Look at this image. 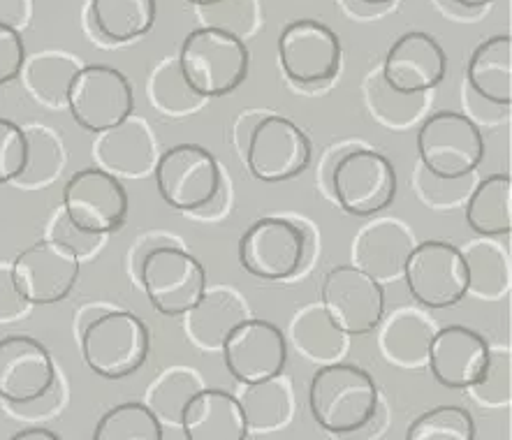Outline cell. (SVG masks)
I'll return each instance as SVG.
<instances>
[{
	"label": "cell",
	"mask_w": 512,
	"mask_h": 440,
	"mask_svg": "<svg viewBox=\"0 0 512 440\" xmlns=\"http://www.w3.org/2000/svg\"><path fill=\"white\" fill-rule=\"evenodd\" d=\"M177 61L181 75L197 95L204 100L223 98L246 82L251 51L237 35L200 26L186 35Z\"/></svg>",
	"instance_id": "obj_2"
},
{
	"label": "cell",
	"mask_w": 512,
	"mask_h": 440,
	"mask_svg": "<svg viewBox=\"0 0 512 440\" xmlns=\"http://www.w3.org/2000/svg\"><path fill=\"white\" fill-rule=\"evenodd\" d=\"M452 3L464 7V10H482V7L496 3V0H452Z\"/></svg>",
	"instance_id": "obj_43"
},
{
	"label": "cell",
	"mask_w": 512,
	"mask_h": 440,
	"mask_svg": "<svg viewBox=\"0 0 512 440\" xmlns=\"http://www.w3.org/2000/svg\"><path fill=\"white\" fill-rule=\"evenodd\" d=\"M468 86L496 107L512 102V38L494 35L473 49L466 65Z\"/></svg>",
	"instance_id": "obj_22"
},
{
	"label": "cell",
	"mask_w": 512,
	"mask_h": 440,
	"mask_svg": "<svg viewBox=\"0 0 512 440\" xmlns=\"http://www.w3.org/2000/svg\"><path fill=\"white\" fill-rule=\"evenodd\" d=\"M63 214L86 237H105L126 223L128 193L114 174L79 170L63 188Z\"/></svg>",
	"instance_id": "obj_10"
},
{
	"label": "cell",
	"mask_w": 512,
	"mask_h": 440,
	"mask_svg": "<svg viewBox=\"0 0 512 440\" xmlns=\"http://www.w3.org/2000/svg\"><path fill=\"white\" fill-rule=\"evenodd\" d=\"M415 142L424 172L436 179H468L485 158V137L478 123L448 109L427 116Z\"/></svg>",
	"instance_id": "obj_4"
},
{
	"label": "cell",
	"mask_w": 512,
	"mask_h": 440,
	"mask_svg": "<svg viewBox=\"0 0 512 440\" xmlns=\"http://www.w3.org/2000/svg\"><path fill=\"white\" fill-rule=\"evenodd\" d=\"M466 225L478 237H501L512 230L510 174H489L471 190L466 202Z\"/></svg>",
	"instance_id": "obj_24"
},
{
	"label": "cell",
	"mask_w": 512,
	"mask_h": 440,
	"mask_svg": "<svg viewBox=\"0 0 512 440\" xmlns=\"http://www.w3.org/2000/svg\"><path fill=\"white\" fill-rule=\"evenodd\" d=\"M31 160V139L24 128L10 119H0V186L21 179Z\"/></svg>",
	"instance_id": "obj_37"
},
{
	"label": "cell",
	"mask_w": 512,
	"mask_h": 440,
	"mask_svg": "<svg viewBox=\"0 0 512 440\" xmlns=\"http://www.w3.org/2000/svg\"><path fill=\"white\" fill-rule=\"evenodd\" d=\"M413 251V237L397 220H376L357 234L353 246L355 267L376 281H390L404 274V264Z\"/></svg>",
	"instance_id": "obj_21"
},
{
	"label": "cell",
	"mask_w": 512,
	"mask_h": 440,
	"mask_svg": "<svg viewBox=\"0 0 512 440\" xmlns=\"http://www.w3.org/2000/svg\"><path fill=\"white\" fill-rule=\"evenodd\" d=\"M244 410L248 429L274 431L290 422L295 410V396H292L290 380L283 376L262 380V383L244 385L237 396Z\"/></svg>",
	"instance_id": "obj_27"
},
{
	"label": "cell",
	"mask_w": 512,
	"mask_h": 440,
	"mask_svg": "<svg viewBox=\"0 0 512 440\" xmlns=\"http://www.w3.org/2000/svg\"><path fill=\"white\" fill-rule=\"evenodd\" d=\"M341 40L316 19L290 21L279 35V61L285 77L297 86H323L341 68Z\"/></svg>",
	"instance_id": "obj_15"
},
{
	"label": "cell",
	"mask_w": 512,
	"mask_h": 440,
	"mask_svg": "<svg viewBox=\"0 0 512 440\" xmlns=\"http://www.w3.org/2000/svg\"><path fill=\"white\" fill-rule=\"evenodd\" d=\"M311 139L285 116H260L244 144L246 167L262 183L297 179L311 165Z\"/></svg>",
	"instance_id": "obj_9"
},
{
	"label": "cell",
	"mask_w": 512,
	"mask_h": 440,
	"mask_svg": "<svg viewBox=\"0 0 512 440\" xmlns=\"http://www.w3.org/2000/svg\"><path fill=\"white\" fill-rule=\"evenodd\" d=\"M156 17V0H91L95 31L114 44L142 38L156 24Z\"/></svg>",
	"instance_id": "obj_26"
},
{
	"label": "cell",
	"mask_w": 512,
	"mask_h": 440,
	"mask_svg": "<svg viewBox=\"0 0 512 440\" xmlns=\"http://www.w3.org/2000/svg\"><path fill=\"white\" fill-rule=\"evenodd\" d=\"M376 380L362 366L329 362L313 373L309 408L320 429L334 436H353L369 427L378 413Z\"/></svg>",
	"instance_id": "obj_1"
},
{
	"label": "cell",
	"mask_w": 512,
	"mask_h": 440,
	"mask_svg": "<svg viewBox=\"0 0 512 440\" xmlns=\"http://www.w3.org/2000/svg\"><path fill=\"white\" fill-rule=\"evenodd\" d=\"M364 5H371V7H385V5H392L397 3V0H360Z\"/></svg>",
	"instance_id": "obj_44"
},
{
	"label": "cell",
	"mask_w": 512,
	"mask_h": 440,
	"mask_svg": "<svg viewBox=\"0 0 512 440\" xmlns=\"http://www.w3.org/2000/svg\"><path fill=\"white\" fill-rule=\"evenodd\" d=\"M202 380L190 369L165 371L149 392V408L158 420L179 424L186 403L202 390Z\"/></svg>",
	"instance_id": "obj_33"
},
{
	"label": "cell",
	"mask_w": 512,
	"mask_h": 440,
	"mask_svg": "<svg viewBox=\"0 0 512 440\" xmlns=\"http://www.w3.org/2000/svg\"><path fill=\"white\" fill-rule=\"evenodd\" d=\"M434 332L436 327L431 325L427 315L415 311V308L401 306L385 320L378 336V346L387 362L404 366V369H418V366L427 364V352Z\"/></svg>",
	"instance_id": "obj_23"
},
{
	"label": "cell",
	"mask_w": 512,
	"mask_h": 440,
	"mask_svg": "<svg viewBox=\"0 0 512 440\" xmlns=\"http://www.w3.org/2000/svg\"><path fill=\"white\" fill-rule=\"evenodd\" d=\"M56 383L49 350L31 336L0 339V399L12 406L40 401Z\"/></svg>",
	"instance_id": "obj_19"
},
{
	"label": "cell",
	"mask_w": 512,
	"mask_h": 440,
	"mask_svg": "<svg viewBox=\"0 0 512 440\" xmlns=\"http://www.w3.org/2000/svg\"><path fill=\"white\" fill-rule=\"evenodd\" d=\"M329 188L350 216L371 218L397 197V172L390 158L371 149H350L329 172Z\"/></svg>",
	"instance_id": "obj_7"
},
{
	"label": "cell",
	"mask_w": 512,
	"mask_h": 440,
	"mask_svg": "<svg viewBox=\"0 0 512 440\" xmlns=\"http://www.w3.org/2000/svg\"><path fill=\"white\" fill-rule=\"evenodd\" d=\"M462 255L468 269V292L485 299H496L508 292V258L499 246L480 237V241H471L462 248Z\"/></svg>",
	"instance_id": "obj_30"
},
{
	"label": "cell",
	"mask_w": 512,
	"mask_h": 440,
	"mask_svg": "<svg viewBox=\"0 0 512 440\" xmlns=\"http://www.w3.org/2000/svg\"><path fill=\"white\" fill-rule=\"evenodd\" d=\"M292 341L304 352L306 357L316 362H339V357L346 352L348 336L334 325L332 318L325 313L320 304L304 306L292 320Z\"/></svg>",
	"instance_id": "obj_28"
},
{
	"label": "cell",
	"mask_w": 512,
	"mask_h": 440,
	"mask_svg": "<svg viewBox=\"0 0 512 440\" xmlns=\"http://www.w3.org/2000/svg\"><path fill=\"white\" fill-rule=\"evenodd\" d=\"M246 318V306L232 290L216 288L204 292V297L186 313L188 336L200 348H221L230 329Z\"/></svg>",
	"instance_id": "obj_25"
},
{
	"label": "cell",
	"mask_w": 512,
	"mask_h": 440,
	"mask_svg": "<svg viewBox=\"0 0 512 440\" xmlns=\"http://www.w3.org/2000/svg\"><path fill=\"white\" fill-rule=\"evenodd\" d=\"M406 440H475V420L462 406H436L408 424Z\"/></svg>",
	"instance_id": "obj_32"
},
{
	"label": "cell",
	"mask_w": 512,
	"mask_h": 440,
	"mask_svg": "<svg viewBox=\"0 0 512 440\" xmlns=\"http://www.w3.org/2000/svg\"><path fill=\"white\" fill-rule=\"evenodd\" d=\"M93 440H165L156 413L140 401L109 408L93 429Z\"/></svg>",
	"instance_id": "obj_31"
},
{
	"label": "cell",
	"mask_w": 512,
	"mask_h": 440,
	"mask_svg": "<svg viewBox=\"0 0 512 440\" xmlns=\"http://www.w3.org/2000/svg\"><path fill=\"white\" fill-rule=\"evenodd\" d=\"M473 394L478 396L482 403H492V406H503L510 401V362L506 357H494L489 362V369L485 378L478 385L471 387Z\"/></svg>",
	"instance_id": "obj_38"
},
{
	"label": "cell",
	"mask_w": 512,
	"mask_h": 440,
	"mask_svg": "<svg viewBox=\"0 0 512 440\" xmlns=\"http://www.w3.org/2000/svg\"><path fill=\"white\" fill-rule=\"evenodd\" d=\"M31 12V0H0V24L19 28L26 24Z\"/></svg>",
	"instance_id": "obj_40"
},
{
	"label": "cell",
	"mask_w": 512,
	"mask_h": 440,
	"mask_svg": "<svg viewBox=\"0 0 512 440\" xmlns=\"http://www.w3.org/2000/svg\"><path fill=\"white\" fill-rule=\"evenodd\" d=\"M492 362V348L475 329L448 325L431 336L427 366L438 385L448 390H471L478 385Z\"/></svg>",
	"instance_id": "obj_17"
},
{
	"label": "cell",
	"mask_w": 512,
	"mask_h": 440,
	"mask_svg": "<svg viewBox=\"0 0 512 440\" xmlns=\"http://www.w3.org/2000/svg\"><path fill=\"white\" fill-rule=\"evenodd\" d=\"M204 26L221 28L244 40L246 35L255 33L260 24L258 0H218V3L197 7Z\"/></svg>",
	"instance_id": "obj_36"
},
{
	"label": "cell",
	"mask_w": 512,
	"mask_h": 440,
	"mask_svg": "<svg viewBox=\"0 0 512 440\" xmlns=\"http://www.w3.org/2000/svg\"><path fill=\"white\" fill-rule=\"evenodd\" d=\"M408 292L424 308H452L468 295V269L462 248L448 241H422L404 264Z\"/></svg>",
	"instance_id": "obj_12"
},
{
	"label": "cell",
	"mask_w": 512,
	"mask_h": 440,
	"mask_svg": "<svg viewBox=\"0 0 512 440\" xmlns=\"http://www.w3.org/2000/svg\"><path fill=\"white\" fill-rule=\"evenodd\" d=\"M140 281L160 315H186L207 292V271L186 248L163 244L144 253Z\"/></svg>",
	"instance_id": "obj_6"
},
{
	"label": "cell",
	"mask_w": 512,
	"mask_h": 440,
	"mask_svg": "<svg viewBox=\"0 0 512 440\" xmlns=\"http://www.w3.org/2000/svg\"><path fill=\"white\" fill-rule=\"evenodd\" d=\"M3 297L5 299H21L17 288H14V283H12L10 271L7 269H0V318H14V315H19L21 313L19 308H14L7 302H3Z\"/></svg>",
	"instance_id": "obj_41"
},
{
	"label": "cell",
	"mask_w": 512,
	"mask_h": 440,
	"mask_svg": "<svg viewBox=\"0 0 512 440\" xmlns=\"http://www.w3.org/2000/svg\"><path fill=\"white\" fill-rule=\"evenodd\" d=\"M77 70L75 61L68 56L42 54L28 65V86L40 100L58 105L68 95L70 79L75 77Z\"/></svg>",
	"instance_id": "obj_35"
},
{
	"label": "cell",
	"mask_w": 512,
	"mask_h": 440,
	"mask_svg": "<svg viewBox=\"0 0 512 440\" xmlns=\"http://www.w3.org/2000/svg\"><path fill=\"white\" fill-rule=\"evenodd\" d=\"M10 276L26 304H58L75 290L79 281V253L68 241H40L14 258Z\"/></svg>",
	"instance_id": "obj_11"
},
{
	"label": "cell",
	"mask_w": 512,
	"mask_h": 440,
	"mask_svg": "<svg viewBox=\"0 0 512 440\" xmlns=\"http://www.w3.org/2000/svg\"><path fill=\"white\" fill-rule=\"evenodd\" d=\"M448 72V56L434 35L408 31L392 42L387 51L380 79L392 91L418 95L434 91Z\"/></svg>",
	"instance_id": "obj_18"
},
{
	"label": "cell",
	"mask_w": 512,
	"mask_h": 440,
	"mask_svg": "<svg viewBox=\"0 0 512 440\" xmlns=\"http://www.w3.org/2000/svg\"><path fill=\"white\" fill-rule=\"evenodd\" d=\"M65 105L79 128L100 135L133 116L135 95L121 70L95 63L75 72L65 95Z\"/></svg>",
	"instance_id": "obj_8"
},
{
	"label": "cell",
	"mask_w": 512,
	"mask_h": 440,
	"mask_svg": "<svg viewBox=\"0 0 512 440\" xmlns=\"http://www.w3.org/2000/svg\"><path fill=\"white\" fill-rule=\"evenodd\" d=\"M151 100L156 102L158 109H163L167 114H186L200 107L204 100L202 95H197L186 77L181 75L179 61H165L160 68L153 72L151 86H149Z\"/></svg>",
	"instance_id": "obj_34"
},
{
	"label": "cell",
	"mask_w": 512,
	"mask_h": 440,
	"mask_svg": "<svg viewBox=\"0 0 512 440\" xmlns=\"http://www.w3.org/2000/svg\"><path fill=\"white\" fill-rule=\"evenodd\" d=\"M151 352V334L128 311H102L82 329V355L95 376L121 380L140 371Z\"/></svg>",
	"instance_id": "obj_3"
},
{
	"label": "cell",
	"mask_w": 512,
	"mask_h": 440,
	"mask_svg": "<svg viewBox=\"0 0 512 440\" xmlns=\"http://www.w3.org/2000/svg\"><path fill=\"white\" fill-rule=\"evenodd\" d=\"M156 188L167 207L200 214L223 190L218 160L200 144H177L158 158L153 170Z\"/></svg>",
	"instance_id": "obj_5"
},
{
	"label": "cell",
	"mask_w": 512,
	"mask_h": 440,
	"mask_svg": "<svg viewBox=\"0 0 512 440\" xmlns=\"http://www.w3.org/2000/svg\"><path fill=\"white\" fill-rule=\"evenodd\" d=\"M26 65V44L19 28L0 24V86L21 77Z\"/></svg>",
	"instance_id": "obj_39"
},
{
	"label": "cell",
	"mask_w": 512,
	"mask_h": 440,
	"mask_svg": "<svg viewBox=\"0 0 512 440\" xmlns=\"http://www.w3.org/2000/svg\"><path fill=\"white\" fill-rule=\"evenodd\" d=\"M320 306L346 336H364L385 315V290L380 281L355 264H339L325 276Z\"/></svg>",
	"instance_id": "obj_14"
},
{
	"label": "cell",
	"mask_w": 512,
	"mask_h": 440,
	"mask_svg": "<svg viewBox=\"0 0 512 440\" xmlns=\"http://www.w3.org/2000/svg\"><path fill=\"white\" fill-rule=\"evenodd\" d=\"M179 427L186 440H246L248 422L234 394L202 387L186 403Z\"/></svg>",
	"instance_id": "obj_20"
},
{
	"label": "cell",
	"mask_w": 512,
	"mask_h": 440,
	"mask_svg": "<svg viewBox=\"0 0 512 440\" xmlns=\"http://www.w3.org/2000/svg\"><path fill=\"white\" fill-rule=\"evenodd\" d=\"M225 369L241 385L276 378L288 364V341L281 327L260 318H244L221 343Z\"/></svg>",
	"instance_id": "obj_16"
},
{
	"label": "cell",
	"mask_w": 512,
	"mask_h": 440,
	"mask_svg": "<svg viewBox=\"0 0 512 440\" xmlns=\"http://www.w3.org/2000/svg\"><path fill=\"white\" fill-rule=\"evenodd\" d=\"M237 255L246 274L285 281L304 267L306 232L288 218L265 216L241 234Z\"/></svg>",
	"instance_id": "obj_13"
},
{
	"label": "cell",
	"mask_w": 512,
	"mask_h": 440,
	"mask_svg": "<svg viewBox=\"0 0 512 440\" xmlns=\"http://www.w3.org/2000/svg\"><path fill=\"white\" fill-rule=\"evenodd\" d=\"M186 3H190V5H195V7H204V5L218 3V0H186Z\"/></svg>",
	"instance_id": "obj_45"
},
{
	"label": "cell",
	"mask_w": 512,
	"mask_h": 440,
	"mask_svg": "<svg viewBox=\"0 0 512 440\" xmlns=\"http://www.w3.org/2000/svg\"><path fill=\"white\" fill-rule=\"evenodd\" d=\"M10 440H61V436L45 427H28V429L17 431Z\"/></svg>",
	"instance_id": "obj_42"
},
{
	"label": "cell",
	"mask_w": 512,
	"mask_h": 440,
	"mask_svg": "<svg viewBox=\"0 0 512 440\" xmlns=\"http://www.w3.org/2000/svg\"><path fill=\"white\" fill-rule=\"evenodd\" d=\"M100 158L107 167L126 174H142L153 165V139L142 121L133 116L107 132H100Z\"/></svg>",
	"instance_id": "obj_29"
}]
</instances>
